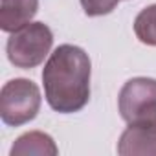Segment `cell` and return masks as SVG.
Instances as JSON below:
<instances>
[{"instance_id":"6da1fadb","label":"cell","mask_w":156,"mask_h":156,"mask_svg":"<svg viewBox=\"0 0 156 156\" xmlns=\"http://www.w3.org/2000/svg\"><path fill=\"white\" fill-rule=\"evenodd\" d=\"M92 64L88 53L73 44L53 50L42 68V85L48 105L59 114H73L90 99Z\"/></svg>"},{"instance_id":"7a4b0ae2","label":"cell","mask_w":156,"mask_h":156,"mask_svg":"<svg viewBox=\"0 0 156 156\" xmlns=\"http://www.w3.org/2000/svg\"><path fill=\"white\" fill-rule=\"evenodd\" d=\"M53 46V33L44 22H30L13 31L6 44L11 64L22 70L39 66Z\"/></svg>"},{"instance_id":"3957f363","label":"cell","mask_w":156,"mask_h":156,"mask_svg":"<svg viewBox=\"0 0 156 156\" xmlns=\"http://www.w3.org/2000/svg\"><path fill=\"white\" fill-rule=\"evenodd\" d=\"M41 90L24 77L8 81L0 92V118L9 127H20L33 121L41 110Z\"/></svg>"},{"instance_id":"277c9868","label":"cell","mask_w":156,"mask_h":156,"mask_svg":"<svg viewBox=\"0 0 156 156\" xmlns=\"http://www.w3.org/2000/svg\"><path fill=\"white\" fill-rule=\"evenodd\" d=\"M118 108L127 123L156 119V79L132 77L118 96Z\"/></svg>"},{"instance_id":"5b68a950","label":"cell","mask_w":156,"mask_h":156,"mask_svg":"<svg viewBox=\"0 0 156 156\" xmlns=\"http://www.w3.org/2000/svg\"><path fill=\"white\" fill-rule=\"evenodd\" d=\"M119 156H156V119L129 123L118 141Z\"/></svg>"},{"instance_id":"8992f818","label":"cell","mask_w":156,"mask_h":156,"mask_svg":"<svg viewBox=\"0 0 156 156\" xmlns=\"http://www.w3.org/2000/svg\"><path fill=\"white\" fill-rule=\"evenodd\" d=\"M39 11V0H2L0 2V30L13 33L30 24Z\"/></svg>"},{"instance_id":"52a82bcc","label":"cell","mask_w":156,"mask_h":156,"mask_svg":"<svg viewBox=\"0 0 156 156\" xmlns=\"http://www.w3.org/2000/svg\"><path fill=\"white\" fill-rule=\"evenodd\" d=\"M9 154L11 156H28V154L57 156L59 149H57V145H55V141L50 134L41 132V130H31V132H26V134H22L15 140V143L11 145Z\"/></svg>"},{"instance_id":"ba28073f","label":"cell","mask_w":156,"mask_h":156,"mask_svg":"<svg viewBox=\"0 0 156 156\" xmlns=\"http://www.w3.org/2000/svg\"><path fill=\"white\" fill-rule=\"evenodd\" d=\"M134 33L140 42L156 46V4L141 9L134 19Z\"/></svg>"},{"instance_id":"9c48e42d","label":"cell","mask_w":156,"mask_h":156,"mask_svg":"<svg viewBox=\"0 0 156 156\" xmlns=\"http://www.w3.org/2000/svg\"><path fill=\"white\" fill-rule=\"evenodd\" d=\"M88 17H103L116 9L119 0H79Z\"/></svg>"}]
</instances>
